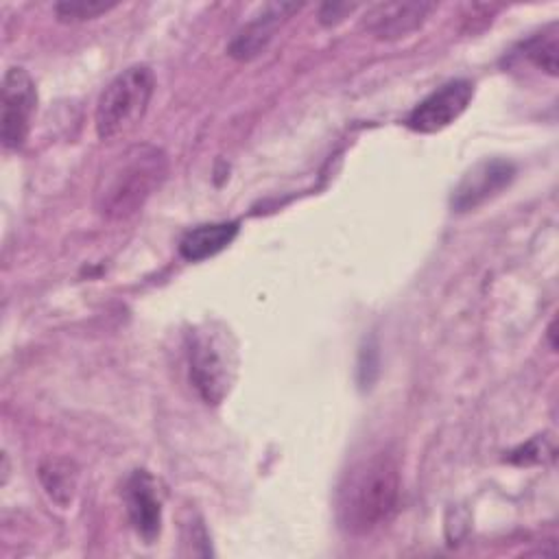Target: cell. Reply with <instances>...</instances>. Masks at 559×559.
Segmentation results:
<instances>
[{"label":"cell","instance_id":"2e32d148","mask_svg":"<svg viewBox=\"0 0 559 559\" xmlns=\"http://www.w3.org/2000/svg\"><path fill=\"white\" fill-rule=\"evenodd\" d=\"M356 9V4H347V2H328L321 7V13H319V20L321 24L325 26H332L336 22H341L347 13H352Z\"/></svg>","mask_w":559,"mask_h":559},{"label":"cell","instance_id":"8fae6325","mask_svg":"<svg viewBox=\"0 0 559 559\" xmlns=\"http://www.w3.org/2000/svg\"><path fill=\"white\" fill-rule=\"evenodd\" d=\"M238 234V223L236 221H221V223H205L194 229H190L181 242H179V253L181 258L190 262H199L205 258L216 255L225 247L231 245V240Z\"/></svg>","mask_w":559,"mask_h":559},{"label":"cell","instance_id":"7a4b0ae2","mask_svg":"<svg viewBox=\"0 0 559 559\" xmlns=\"http://www.w3.org/2000/svg\"><path fill=\"white\" fill-rule=\"evenodd\" d=\"M168 159L153 144L131 146L118 155L100 175L96 186V210L107 221H124L133 216L146 199L162 186Z\"/></svg>","mask_w":559,"mask_h":559},{"label":"cell","instance_id":"5bb4252c","mask_svg":"<svg viewBox=\"0 0 559 559\" xmlns=\"http://www.w3.org/2000/svg\"><path fill=\"white\" fill-rule=\"evenodd\" d=\"M116 2H98V0H66L55 4V13L61 22H85L94 20L107 11H111Z\"/></svg>","mask_w":559,"mask_h":559},{"label":"cell","instance_id":"8992f818","mask_svg":"<svg viewBox=\"0 0 559 559\" xmlns=\"http://www.w3.org/2000/svg\"><path fill=\"white\" fill-rule=\"evenodd\" d=\"M474 83L467 79H454L428 94L411 114L406 124L417 133H437L452 124L472 103Z\"/></svg>","mask_w":559,"mask_h":559},{"label":"cell","instance_id":"ba28073f","mask_svg":"<svg viewBox=\"0 0 559 559\" xmlns=\"http://www.w3.org/2000/svg\"><path fill=\"white\" fill-rule=\"evenodd\" d=\"M515 168L507 159H485L469 168L452 192V207L456 212H469L496 197L511 183Z\"/></svg>","mask_w":559,"mask_h":559},{"label":"cell","instance_id":"4fadbf2b","mask_svg":"<svg viewBox=\"0 0 559 559\" xmlns=\"http://www.w3.org/2000/svg\"><path fill=\"white\" fill-rule=\"evenodd\" d=\"M520 55L528 59L539 70L548 72L550 76H557V55H559V37H557V24H550L548 28L535 33L526 41L520 44Z\"/></svg>","mask_w":559,"mask_h":559},{"label":"cell","instance_id":"3957f363","mask_svg":"<svg viewBox=\"0 0 559 559\" xmlns=\"http://www.w3.org/2000/svg\"><path fill=\"white\" fill-rule=\"evenodd\" d=\"M190 382L205 404H221L238 376V345L229 328L205 321L188 334Z\"/></svg>","mask_w":559,"mask_h":559},{"label":"cell","instance_id":"30bf717a","mask_svg":"<svg viewBox=\"0 0 559 559\" xmlns=\"http://www.w3.org/2000/svg\"><path fill=\"white\" fill-rule=\"evenodd\" d=\"M299 9H301V4H295V2L266 4L247 26H242L238 31V35L231 39L227 52L240 61H249V59L258 57L273 39L277 24Z\"/></svg>","mask_w":559,"mask_h":559},{"label":"cell","instance_id":"5b68a950","mask_svg":"<svg viewBox=\"0 0 559 559\" xmlns=\"http://www.w3.org/2000/svg\"><path fill=\"white\" fill-rule=\"evenodd\" d=\"M0 138L4 148H20L37 109V87L24 68H9L2 76Z\"/></svg>","mask_w":559,"mask_h":559},{"label":"cell","instance_id":"9c48e42d","mask_svg":"<svg viewBox=\"0 0 559 559\" xmlns=\"http://www.w3.org/2000/svg\"><path fill=\"white\" fill-rule=\"evenodd\" d=\"M124 502L135 533L153 544L162 531V500L157 483L146 469H135L124 485Z\"/></svg>","mask_w":559,"mask_h":559},{"label":"cell","instance_id":"9a60e30c","mask_svg":"<svg viewBox=\"0 0 559 559\" xmlns=\"http://www.w3.org/2000/svg\"><path fill=\"white\" fill-rule=\"evenodd\" d=\"M552 443L546 437H535L528 443L520 445L509 454V461L518 465H533V463H544L546 459H552Z\"/></svg>","mask_w":559,"mask_h":559},{"label":"cell","instance_id":"52a82bcc","mask_svg":"<svg viewBox=\"0 0 559 559\" xmlns=\"http://www.w3.org/2000/svg\"><path fill=\"white\" fill-rule=\"evenodd\" d=\"M435 9V2L424 0L378 2L362 15V26L378 39H400L421 28Z\"/></svg>","mask_w":559,"mask_h":559},{"label":"cell","instance_id":"6da1fadb","mask_svg":"<svg viewBox=\"0 0 559 559\" xmlns=\"http://www.w3.org/2000/svg\"><path fill=\"white\" fill-rule=\"evenodd\" d=\"M402 496L400 463L391 452H373L358 461L338 489V522L352 535H367L384 526L397 511Z\"/></svg>","mask_w":559,"mask_h":559},{"label":"cell","instance_id":"7c38bea8","mask_svg":"<svg viewBox=\"0 0 559 559\" xmlns=\"http://www.w3.org/2000/svg\"><path fill=\"white\" fill-rule=\"evenodd\" d=\"M39 480L52 502L68 507L76 493L79 469L70 459H46L39 465Z\"/></svg>","mask_w":559,"mask_h":559},{"label":"cell","instance_id":"277c9868","mask_svg":"<svg viewBox=\"0 0 559 559\" xmlns=\"http://www.w3.org/2000/svg\"><path fill=\"white\" fill-rule=\"evenodd\" d=\"M155 90L153 70L144 63L122 70L96 103V133L103 140L131 131L146 114Z\"/></svg>","mask_w":559,"mask_h":559}]
</instances>
